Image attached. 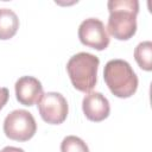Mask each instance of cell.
Returning a JSON list of instances; mask_svg holds the SVG:
<instances>
[{"label": "cell", "instance_id": "1", "mask_svg": "<svg viewBox=\"0 0 152 152\" xmlns=\"http://www.w3.org/2000/svg\"><path fill=\"white\" fill-rule=\"evenodd\" d=\"M109 18L107 30L118 40H128L137 32L138 0H109L107 2Z\"/></svg>", "mask_w": 152, "mask_h": 152}, {"label": "cell", "instance_id": "2", "mask_svg": "<svg viewBox=\"0 0 152 152\" xmlns=\"http://www.w3.org/2000/svg\"><path fill=\"white\" fill-rule=\"evenodd\" d=\"M103 78L110 93L120 99L131 97L138 89V76L124 59H110L103 69Z\"/></svg>", "mask_w": 152, "mask_h": 152}, {"label": "cell", "instance_id": "3", "mask_svg": "<svg viewBox=\"0 0 152 152\" xmlns=\"http://www.w3.org/2000/svg\"><path fill=\"white\" fill-rule=\"evenodd\" d=\"M100 59L89 52H78L70 57L66 63V71L75 89L82 93H90L97 81Z\"/></svg>", "mask_w": 152, "mask_h": 152}, {"label": "cell", "instance_id": "4", "mask_svg": "<svg viewBox=\"0 0 152 152\" xmlns=\"http://www.w3.org/2000/svg\"><path fill=\"white\" fill-rule=\"evenodd\" d=\"M36 120L28 110L15 109L4 120V133L12 140L27 141L36 134Z\"/></svg>", "mask_w": 152, "mask_h": 152}, {"label": "cell", "instance_id": "5", "mask_svg": "<svg viewBox=\"0 0 152 152\" xmlns=\"http://www.w3.org/2000/svg\"><path fill=\"white\" fill-rule=\"evenodd\" d=\"M38 112L42 119L51 125H59L65 121L69 112L66 99L57 91H48L43 94L38 102Z\"/></svg>", "mask_w": 152, "mask_h": 152}, {"label": "cell", "instance_id": "6", "mask_svg": "<svg viewBox=\"0 0 152 152\" xmlns=\"http://www.w3.org/2000/svg\"><path fill=\"white\" fill-rule=\"evenodd\" d=\"M80 42L97 51L104 50L109 45V36L104 27V24L97 18H88L83 20L78 26Z\"/></svg>", "mask_w": 152, "mask_h": 152}, {"label": "cell", "instance_id": "7", "mask_svg": "<svg viewBox=\"0 0 152 152\" xmlns=\"http://www.w3.org/2000/svg\"><path fill=\"white\" fill-rule=\"evenodd\" d=\"M15 97L24 106H33L38 103L43 96V86L40 81L33 76H21L14 84Z\"/></svg>", "mask_w": 152, "mask_h": 152}, {"label": "cell", "instance_id": "8", "mask_svg": "<svg viewBox=\"0 0 152 152\" xmlns=\"http://www.w3.org/2000/svg\"><path fill=\"white\" fill-rule=\"evenodd\" d=\"M82 109L86 118L94 122L103 121L110 113L109 101L99 91H90L83 97Z\"/></svg>", "mask_w": 152, "mask_h": 152}, {"label": "cell", "instance_id": "9", "mask_svg": "<svg viewBox=\"0 0 152 152\" xmlns=\"http://www.w3.org/2000/svg\"><path fill=\"white\" fill-rule=\"evenodd\" d=\"M19 28L18 15L10 8H0V39L12 38Z\"/></svg>", "mask_w": 152, "mask_h": 152}, {"label": "cell", "instance_id": "10", "mask_svg": "<svg viewBox=\"0 0 152 152\" xmlns=\"http://www.w3.org/2000/svg\"><path fill=\"white\" fill-rule=\"evenodd\" d=\"M134 59L142 70H152V43L150 40L141 42L135 46Z\"/></svg>", "mask_w": 152, "mask_h": 152}, {"label": "cell", "instance_id": "11", "mask_svg": "<svg viewBox=\"0 0 152 152\" xmlns=\"http://www.w3.org/2000/svg\"><path fill=\"white\" fill-rule=\"evenodd\" d=\"M61 152H89V148L81 138L68 135L61 142Z\"/></svg>", "mask_w": 152, "mask_h": 152}, {"label": "cell", "instance_id": "12", "mask_svg": "<svg viewBox=\"0 0 152 152\" xmlns=\"http://www.w3.org/2000/svg\"><path fill=\"white\" fill-rule=\"evenodd\" d=\"M8 97H10V91L7 88L2 87L0 88V110L4 108V106L7 103L8 101Z\"/></svg>", "mask_w": 152, "mask_h": 152}, {"label": "cell", "instance_id": "13", "mask_svg": "<svg viewBox=\"0 0 152 152\" xmlns=\"http://www.w3.org/2000/svg\"><path fill=\"white\" fill-rule=\"evenodd\" d=\"M0 152H25L23 148H19V147H14V146H6L4 147Z\"/></svg>", "mask_w": 152, "mask_h": 152}]
</instances>
